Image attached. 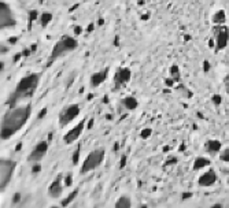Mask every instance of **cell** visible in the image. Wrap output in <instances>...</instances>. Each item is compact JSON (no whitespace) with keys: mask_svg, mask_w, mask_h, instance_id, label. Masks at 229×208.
Masks as SVG:
<instances>
[{"mask_svg":"<svg viewBox=\"0 0 229 208\" xmlns=\"http://www.w3.org/2000/svg\"><path fill=\"white\" fill-rule=\"evenodd\" d=\"M104 156H106V152L103 148H97L95 151H92L91 154H88V156L85 157V160L81 166V174H88V173L96 170L97 167H100L104 160Z\"/></svg>","mask_w":229,"mask_h":208,"instance_id":"277c9868","label":"cell"},{"mask_svg":"<svg viewBox=\"0 0 229 208\" xmlns=\"http://www.w3.org/2000/svg\"><path fill=\"white\" fill-rule=\"evenodd\" d=\"M47 193L51 199H58L62 196V193H63V175L62 174L55 177V179L51 182V185L48 186Z\"/></svg>","mask_w":229,"mask_h":208,"instance_id":"7c38bea8","label":"cell"},{"mask_svg":"<svg viewBox=\"0 0 229 208\" xmlns=\"http://www.w3.org/2000/svg\"><path fill=\"white\" fill-rule=\"evenodd\" d=\"M30 115H32L30 104L16 106V107L14 106L10 108L1 119V138L8 140L16 131L21 130L29 121Z\"/></svg>","mask_w":229,"mask_h":208,"instance_id":"6da1fadb","label":"cell"},{"mask_svg":"<svg viewBox=\"0 0 229 208\" xmlns=\"http://www.w3.org/2000/svg\"><path fill=\"white\" fill-rule=\"evenodd\" d=\"M211 164V162L207 159V157H196L195 159V163H193V170L197 171V170H202V169H206Z\"/></svg>","mask_w":229,"mask_h":208,"instance_id":"ac0fdd59","label":"cell"},{"mask_svg":"<svg viewBox=\"0 0 229 208\" xmlns=\"http://www.w3.org/2000/svg\"><path fill=\"white\" fill-rule=\"evenodd\" d=\"M114 207L115 208H129V207H132V200H130V197L128 194H122L118 200L115 201Z\"/></svg>","mask_w":229,"mask_h":208,"instance_id":"e0dca14e","label":"cell"},{"mask_svg":"<svg viewBox=\"0 0 229 208\" xmlns=\"http://www.w3.org/2000/svg\"><path fill=\"white\" fill-rule=\"evenodd\" d=\"M130 78H132V73H130V70L128 67H119V69H117V71L114 73V79H113L111 89L114 92L119 91L121 88H124L130 81Z\"/></svg>","mask_w":229,"mask_h":208,"instance_id":"ba28073f","label":"cell"},{"mask_svg":"<svg viewBox=\"0 0 229 208\" xmlns=\"http://www.w3.org/2000/svg\"><path fill=\"white\" fill-rule=\"evenodd\" d=\"M39 84H40V74L33 73V74H29V75L24 77L16 84L15 89L10 94L7 103L11 107H14L16 104L33 97V94L36 93L37 88H39Z\"/></svg>","mask_w":229,"mask_h":208,"instance_id":"7a4b0ae2","label":"cell"},{"mask_svg":"<svg viewBox=\"0 0 229 208\" xmlns=\"http://www.w3.org/2000/svg\"><path fill=\"white\" fill-rule=\"evenodd\" d=\"M39 171H40V164L36 163V166L33 167V174H39Z\"/></svg>","mask_w":229,"mask_h":208,"instance_id":"603a6c76","label":"cell"},{"mask_svg":"<svg viewBox=\"0 0 229 208\" xmlns=\"http://www.w3.org/2000/svg\"><path fill=\"white\" fill-rule=\"evenodd\" d=\"M85 122H87V121H85V119H82L80 123H77L74 127H71L70 130L64 134L63 136V142L64 144L70 145V144L76 142V141L80 138V136L82 134V131H84V129H85Z\"/></svg>","mask_w":229,"mask_h":208,"instance_id":"8fae6325","label":"cell"},{"mask_svg":"<svg viewBox=\"0 0 229 208\" xmlns=\"http://www.w3.org/2000/svg\"><path fill=\"white\" fill-rule=\"evenodd\" d=\"M0 25H1V29H10V28H14L15 26V16L13 14V10L8 6L7 3L1 1V7H0Z\"/></svg>","mask_w":229,"mask_h":208,"instance_id":"9c48e42d","label":"cell"},{"mask_svg":"<svg viewBox=\"0 0 229 208\" xmlns=\"http://www.w3.org/2000/svg\"><path fill=\"white\" fill-rule=\"evenodd\" d=\"M151 134V130H143V133H141V137L144 138V137H148Z\"/></svg>","mask_w":229,"mask_h":208,"instance_id":"cb8c5ba5","label":"cell"},{"mask_svg":"<svg viewBox=\"0 0 229 208\" xmlns=\"http://www.w3.org/2000/svg\"><path fill=\"white\" fill-rule=\"evenodd\" d=\"M205 149H206V152H207V154L217 155L218 152H221L222 145H221V142H220L218 140H210V141H207V142H206Z\"/></svg>","mask_w":229,"mask_h":208,"instance_id":"9a60e30c","label":"cell"},{"mask_svg":"<svg viewBox=\"0 0 229 208\" xmlns=\"http://www.w3.org/2000/svg\"><path fill=\"white\" fill-rule=\"evenodd\" d=\"M220 157H221L222 162L229 163V149H221V154H220Z\"/></svg>","mask_w":229,"mask_h":208,"instance_id":"ffe728a7","label":"cell"},{"mask_svg":"<svg viewBox=\"0 0 229 208\" xmlns=\"http://www.w3.org/2000/svg\"><path fill=\"white\" fill-rule=\"evenodd\" d=\"M213 34H214V43H215V52H220L222 49H225L229 43V28L224 25H214L213 28Z\"/></svg>","mask_w":229,"mask_h":208,"instance_id":"8992f818","label":"cell"},{"mask_svg":"<svg viewBox=\"0 0 229 208\" xmlns=\"http://www.w3.org/2000/svg\"><path fill=\"white\" fill-rule=\"evenodd\" d=\"M15 167L16 163L11 159H1V163H0V190L1 193L4 192L8 188L11 179H13V175L15 173Z\"/></svg>","mask_w":229,"mask_h":208,"instance_id":"5b68a950","label":"cell"},{"mask_svg":"<svg viewBox=\"0 0 229 208\" xmlns=\"http://www.w3.org/2000/svg\"><path fill=\"white\" fill-rule=\"evenodd\" d=\"M80 114V106L78 104H70V106H66V107L61 111V114L58 116V122H59V126L61 127H64L67 125L73 122Z\"/></svg>","mask_w":229,"mask_h":208,"instance_id":"52a82bcc","label":"cell"},{"mask_svg":"<svg viewBox=\"0 0 229 208\" xmlns=\"http://www.w3.org/2000/svg\"><path fill=\"white\" fill-rule=\"evenodd\" d=\"M225 19H226V14L224 10H218L215 14L213 15V23L214 25H224L225 23Z\"/></svg>","mask_w":229,"mask_h":208,"instance_id":"d6986e66","label":"cell"},{"mask_svg":"<svg viewBox=\"0 0 229 208\" xmlns=\"http://www.w3.org/2000/svg\"><path fill=\"white\" fill-rule=\"evenodd\" d=\"M121 104L124 106V108H125V110H128V111H132V110H136V108H137V106H139V101L136 100L133 96H126V97H124V100L121 101Z\"/></svg>","mask_w":229,"mask_h":208,"instance_id":"2e32d148","label":"cell"},{"mask_svg":"<svg viewBox=\"0 0 229 208\" xmlns=\"http://www.w3.org/2000/svg\"><path fill=\"white\" fill-rule=\"evenodd\" d=\"M78 47V41L71 37V36H63L55 43V45L51 51V56H49V64L54 63L56 59H61L66 55L71 54L73 51H76Z\"/></svg>","mask_w":229,"mask_h":208,"instance_id":"3957f363","label":"cell"},{"mask_svg":"<svg viewBox=\"0 0 229 208\" xmlns=\"http://www.w3.org/2000/svg\"><path fill=\"white\" fill-rule=\"evenodd\" d=\"M217 173L214 171L213 169H209L207 171H205L200 177H199V179H197V184L200 186H203V188H210V186H213L215 182H217Z\"/></svg>","mask_w":229,"mask_h":208,"instance_id":"4fadbf2b","label":"cell"},{"mask_svg":"<svg viewBox=\"0 0 229 208\" xmlns=\"http://www.w3.org/2000/svg\"><path fill=\"white\" fill-rule=\"evenodd\" d=\"M77 193H78V189H76V190H74V192L71 193V194H70V196H69V197H67V199H66V200H63V201H62V205H63V207H64V205H67L69 203H71V201H73V199H74V197L77 196Z\"/></svg>","mask_w":229,"mask_h":208,"instance_id":"44dd1931","label":"cell"},{"mask_svg":"<svg viewBox=\"0 0 229 208\" xmlns=\"http://www.w3.org/2000/svg\"><path fill=\"white\" fill-rule=\"evenodd\" d=\"M107 74H109V69H103L100 71L95 73V74H92V77H91V86L92 88H97L102 82L106 81Z\"/></svg>","mask_w":229,"mask_h":208,"instance_id":"5bb4252c","label":"cell"},{"mask_svg":"<svg viewBox=\"0 0 229 208\" xmlns=\"http://www.w3.org/2000/svg\"><path fill=\"white\" fill-rule=\"evenodd\" d=\"M224 86H225V91H226V93L229 94V75H226V77H225V79H224Z\"/></svg>","mask_w":229,"mask_h":208,"instance_id":"7402d4cb","label":"cell"},{"mask_svg":"<svg viewBox=\"0 0 229 208\" xmlns=\"http://www.w3.org/2000/svg\"><path fill=\"white\" fill-rule=\"evenodd\" d=\"M48 152V142L47 141H40L37 145L33 146V149L30 151V154L28 155V162L29 163H40V160L47 155Z\"/></svg>","mask_w":229,"mask_h":208,"instance_id":"30bf717a","label":"cell"},{"mask_svg":"<svg viewBox=\"0 0 229 208\" xmlns=\"http://www.w3.org/2000/svg\"><path fill=\"white\" fill-rule=\"evenodd\" d=\"M66 185H71V175L66 178Z\"/></svg>","mask_w":229,"mask_h":208,"instance_id":"d4e9b609","label":"cell"}]
</instances>
